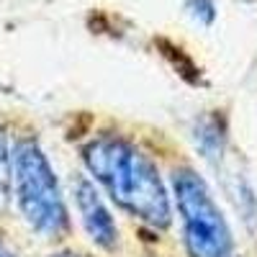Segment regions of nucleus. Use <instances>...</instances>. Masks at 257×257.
Returning a JSON list of instances; mask_svg holds the SVG:
<instances>
[{"mask_svg": "<svg viewBox=\"0 0 257 257\" xmlns=\"http://www.w3.org/2000/svg\"><path fill=\"white\" fill-rule=\"evenodd\" d=\"M82 160L108 196L144 224L165 229L173 208L155 162L139 147L116 134H103L85 144Z\"/></svg>", "mask_w": 257, "mask_h": 257, "instance_id": "obj_1", "label": "nucleus"}, {"mask_svg": "<svg viewBox=\"0 0 257 257\" xmlns=\"http://www.w3.org/2000/svg\"><path fill=\"white\" fill-rule=\"evenodd\" d=\"M11 196L24 221L41 237H62L70 229L54 170L36 139L24 137L11 147Z\"/></svg>", "mask_w": 257, "mask_h": 257, "instance_id": "obj_2", "label": "nucleus"}, {"mask_svg": "<svg viewBox=\"0 0 257 257\" xmlns=\"http://www.w3.org/2000/svg\"><path fill=\"white\" fill-rule=\"evenodd\" d=\"M173 190L193 257H234V237L206 180L190 167L173 175Z\"/></svg>", "mask_w": 257, "mask_h": 257, "instance_id": "obj_3", "label": "nucleus"}, {"mask_svg": "<svg viewBox=\"0 0 257 257\" xmlns=\"http://www.w3.org/2000/svg\"><path fill=\"white\" fill-rule=\"evenodd\" d=\"M72 190H75V203L80 211L82 226L90 234V239L103 249H113L118 244V226L111 216L108 206L103 203L95 183L88 175H77L72 180Z\"/></svg>", "mask_w": 257, "mask_h": 257, "instance_id": "obj_4", "label": "nucleus"}, {"mask_svg": "<svg viewBox=\"0 0 257 257\" xmlns=\"http://www.w3.org/2000/svg\"><path fill=\"white\" fill-rule=\"evenodd\" d=\"M11 201V147L0 128V213L8 208Z\"/></svg>", "mask_w": 257, "mask_h": 257, "instance_id": "obj_5", "label": "nucleus"}, {"mask_svg": "<svg viewBox=\"0 0 257 257\" xmlns=\"http://www.w3.org/2000/svg\"><path fill=\"white\" fill-rule=\"evenodd\" d=\"M188 11L196 16V18H201L203 24L213 21V3H211V0H190V3H188Z\"/></svg>", "mask_w": 257, "mask_h": 257, "instance_id": "obj_6", "label": "nucleus"}, {"mask_svg": "<svg viewBox=\"0 0 257 257\" xmlns=\"http://www.w3.org/2000/svg\"><path fill=\"white\" fill-rule=\"evenodd\" d=\"M52 257H82V254H75V252H62V254H52Z\"/></svg>", "mask_w": 257, "mask_h": 257, "instance_id": "obj_7", "label": "nucleus"}, {"mask_svg": "<svg viewBox=\"0 0 257 257\" xmlns=\"http://www.w3.org/2000/svg\"><path fill=\"white\" fill-rule=\"evenodd\" d=\"M0 257H16V254H11V252L3 247V244H0Z\"/></svg>", "mask_w": 257, "mask_h": 257, "instance_id": "obj_8", "label": "nucleus"}]
</instances>
